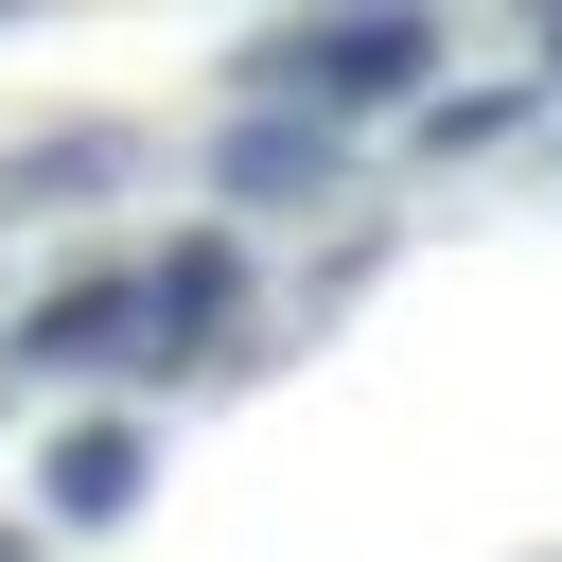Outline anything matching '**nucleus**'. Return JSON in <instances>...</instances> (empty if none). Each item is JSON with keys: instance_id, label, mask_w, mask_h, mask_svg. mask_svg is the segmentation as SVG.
Wrapping results in <instances>:
<instances>
[{"instance_id": "nucleus-1", "label": "nucleus", "mask_w": 562, "mask_h": 562, "mask_svg": "<svg viewBox=\"0 0 562 562\" xmlns=\"http://www.w3.org/2000/svg\"><path fill=\"white\" fill-rule=\"evenodd\" d=\"M422 70H439V18L422 0H351V18H299L281 53H263V105H422Z\"/></svg>"}, {"instance_id": "nucleus-2", "label": "nucleus", "mask_w": 562, "mask_h": 562, "mask_svg": "<svg viewBox=\"0 0 562 562\" xmlns=\"http://www.w3.org/2000/svg\"><path fill=\"white\" fill-rule=\"evenodd\" d=\"M228 316H246V246H228V228H176V246H140V369H193Z\"/></svg>"}, {"instance_id": "nucleus-3", "label": "nucleus", "mask_w": 562, "mask_h": 562, "mask_svg": "<svg viewBox=\"0 0 562 562\" xmlns=\"http://www.w3.org/2000/svg\"><path fill=\"white\" fill-rule=\"evenodd\" d=\"M18 369H140V263H70L18 316Z\"/></svg>"}, {"instance_id": "nucleus-4", "label": "nucleus", "mask_w": 562, "mask_h": 562, "mask_svg": "<svg viewBox=\"0 0 562 562\" xmlns=\"http://www.w3.org/2000/svg\"><path fill=\"white\" fill-rule=\"evenodd\" d=\"M211 193H228V211H299V193H334V123H316V105H263V123H228Z\"/></svg>"}, {"instance_id": "nucleus-5", "label": "nucleus", "mask_w": 562, "mask_h": 562, "mask_svg": "<svg viewBox=\"0 0 562 562\" xmlns=\"http://www.w3.org/2000/svg\"><path fill=\"white\" fill-rule=\"evenodd\" d=\"M53 509H70V527L140 509V422H70V439H53Z\"/></svg>"}, {"instance_id": "nucleus-6", "label": "nucleus", "mask_w": 562, "mask_h": 562, "mask_svg": "<svg viewBox=\"0 0 562 562\" xmlns=\"http://www.w3.org/2000/svg\"><path fill=\"white\" fill-rule=\"evenodd\" d=\"M509 123H527V105H509V88H439V105H422V158H492V140H509Z\"/></svg>"}, {"instance_id": "nucleus-7", "label": "nucleus", "mask_w": 562, "mask_h": 562, "mask_svg": "<svg viewBox=\"0 0 562 562\" xmlns=\"http://www.w3.org/2000/svg\"><path fill=\"white\" fill-rule=\"evenodd\" d=\"M544 53H562V0H544Z\"/></svg>"}, {"instance_id": "nucleus-8", "label": "nucleus", "mask_w": 562, "mask_h": 562, "mask_svg": "<svg viewBox=\"0 0 562 562\" xmlns=\"http://www.w3.org/2000/svg\"><path fill=\"white\" fill-rule=\"evenodd\" d=\"M0 562H18V527H0Z\"/></svg>"}]
</instances>
